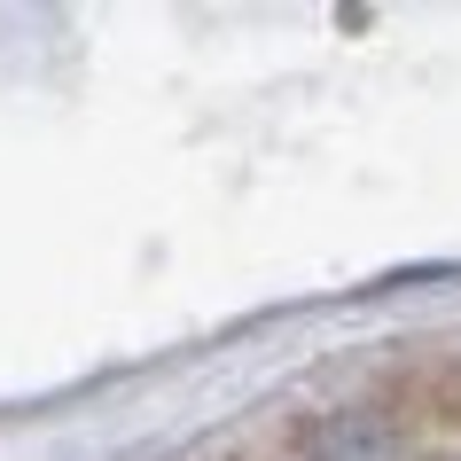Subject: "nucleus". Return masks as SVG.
<instances>
[{
  "mask_svg": "<svg viewBox=\"0 0 461 461\" xmlns=\"http://www.w3.org/2000/svg\"><path fill=\"white\" fill-rule=\"evenodd\" d=\"M313 461H399V438L375 414H329L313 430Z\"/></svg>",
  "mask_w": 461,
  "mask_h": 461,
  "instance_id": "nucleus-1",
  "label": "nucleus"
},
{
  "mask_svg": "<svg viewBox=\"0 0 461 461\" xmlns=\"http://www.w3.org/2000/svg\"><path fill=\"white\" fill-rule=\"evenodd\" d=\"M446 461H461V454H446Z\"/></svg>",
  "mask_w": 461,
  "mask_h": 461,
  "instance_id": "nucleus-2",
  "label": "nucleus"
}]
</instances>
